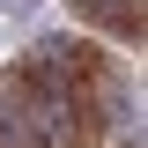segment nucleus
I'll list each match as a JSON object with an SVG mask.
<instances>
[{"label":"nucleus","instance_id":"1","mask_svg":"<svg viewBox=\"0 0 148 148\" xmlns=\"http://www.w3.org/2000/svg\"><path fill=\"white\" fill-rule=\"evenodd\" d=\"M0 15H15V22H22V15H37V0H0Z\"/></svg>","mask_w":148,"mask_h":148}]
</instances>
